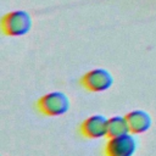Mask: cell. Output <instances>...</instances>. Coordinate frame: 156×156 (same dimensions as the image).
Instances as JSON below:
<instances>
[{
	"label": "cell",
	"mask_w": 156,
	"mask_h": 156,
	"mask_svg": "<svg viewBox=\"0 0 156 156\" xmlns=\"http://www.w3.org/2000/svg\"><path fill=\"white\" fill-rule=\"evenodd\" d=\"M0 27L2 34L7 37H22L32 28V17L24 10H15L1 17Z\"/></svg>",
	"instance_id": "6da1fadb"
},
{
	"label": "cell",
	"mask_w": 156,
	"mask_h": 156,
	"mask_svg": "<svg viewBox=\"0 0 156 156\" xmlns=\"http://www.w3.org/2000/svg\"><path fill=\"white\" fill-rule=\"evenodd\" d=\"M35 107L44 116L57 117L69 110V99L62 91H50L37 100Z\"/></svg>",
	"instance_id": "7a4b0ae2"
},
{
	"label": "cell",
	"mask_w": 156,
	"mask_h": 156,
	"mask_svg": "<svg viewBox=\"0 0 156 156\" xmlns=\"http://www.w3.org/2000/svg\"><path fill=\"white\" fill-rule=\"evenodd\" d=\"M79 84L88 91L101 93L112 87L113 76L105 68H94L79 78Z\"/></svg>",
	"instance_id": "3957f363"
},
{
	"label": "cell",
	"mask_w": 156,
	"mask_h": 156,
	"mask_svg": "<svg viewBox=\"0 0 156 156\" xmlns=\"http://www.w3.org/2000/svg\"><path fill=\"white\" fill-rule=\"evenodd\" d=\"M138 141L129 133L108 138L104 147L105 156H133L136 151Z\"/></svg>",
	"instance_id": "277c9868"
},
{
	"label": "cell",
	"mask_w": 156,
	"mask_h": 156,
	"mask_svg": "<svg viewBox=\"0 0 156 156\" xmlns=\"http://www.w3.org/2000/svg\"><path fill=\"white\" fill-rule=\"evenodd\" d=\"M108 119L102 115H93L85 118L79 126V133L87 139H99L107 136Z\"/></svg>",
	"instance_id": "5b68a950"
},
{
	"label": "cell",
	"mask_w": 156,
	"mask_h": 156,
	"mask_svg": "<svg viewBox=\"0 0 156 156\" xmlns=\"http://www.w3.org/2000/svg\"><path fill=\"white\" fill-rule=\"evenodd\" d=\"M129 132L133 134H141L150 129L152 119L149 112L144 110H133L126 115Z\"/></svg>",
	"instance_id": "8992f818"
},
{
	"label": "cell",
	"mask_w": 156,
	"mask_h": 156,
	"mask_svg": "<svg viewBox=\"0 0 156 156\" xmlns=\"http://www.w3.org/2000/svg\"><path fill=\"white\" fill-rule=\"evenodd\" d=\"M129 133V126L126 116H113L108 118L107 123V136L113 138Z\"/></svg>",
	"instance_id": "52a82bcc"
}]
</instances>
